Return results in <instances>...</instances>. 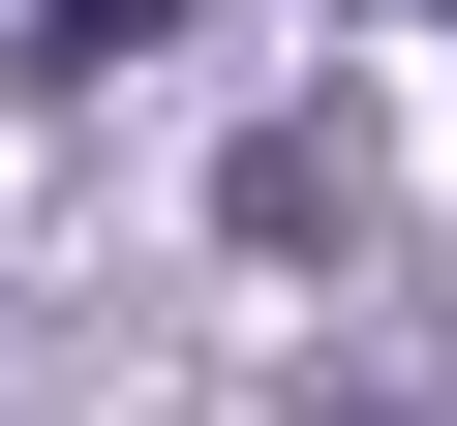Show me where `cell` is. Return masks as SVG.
<instances>
[{
  "label": "cell",
  "instance_id": "obj_1",
  "mask_svg": "<svg viewBox=\"0 0 457 426\" xmlns=\"http://www.w3.org/2000/svg\"><path fill=\"white\" fill-rule=\"evenodd\" d=\"M122 31H183V0H31V61H122Z\"/></svg>",
  "mask_w": 457,
  "mask_h": 426
}]
</instances>
